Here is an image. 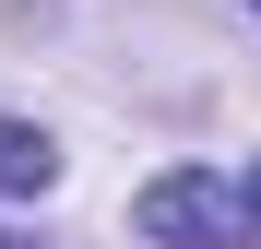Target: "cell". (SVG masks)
<instances>
[{"label": "cell", "instance_id": "1", "mask_svg": "<svg viewBox=\"0 0 261 249\" xmlns=\"http://www.w3.org/2000/svg\"><path fill=\"white\" fill-rule=\"evenodd\" d=\"M130 226H143L154 249H249L261 214H249V190L226 178H202V166H178V178H154L143 202H130Z\"/></svg>", "mask_w": 261, "mask_h": 249}, {"label": "cell", "instance_id": "2", "mask_svg": "<svg viewBox=\"0 0 261 249\" xmlns=\"http://www.w3.org/2000/svg\"><path fill=\"white\" fill-rule=\"evenodd\" d=\"M48 178H60V143L36 119H0V202H36Z\"/></svg>", "mask_w": 261, "mask_h": 249}, {"label": "cell", "instance_id": "3", "mask_svg": "<svg viewBox=\"0 0 261 249\" xmlns=\"http://www.w3.org/2000/svg\"><path fill=\"white\" fill-rule=\"evenodd\" d=\"M249 214H261V178H249Z\"/></svg>", "mask_w": 261, "mask_h": 249}, {"label": "cell", "instance_id": "4", "mask_svg": "<svg viewBox=\"0 0 261 249\" xmlns=\"http://www.w3.org/2000/svg\"><path fill=\"white\" fill-rule=\"evenodd\" d=\"M0 249H24V237H0Z\"/></svg>", "mask_w": 261, "mask_h": 249}, {"label": "cell", "instance_id": "5", "mask_svg": "<svg viewBox=\"0 0 261 249\" xmlns=\"http://www.w3.org/2000/svg\"><path fill=\"white\" fill-rule=\"evenodd\" d=\"M249 12H261V0H249Z\"/></svg>", "mask_w": 261, "mask_h": 249}]
</instances>
